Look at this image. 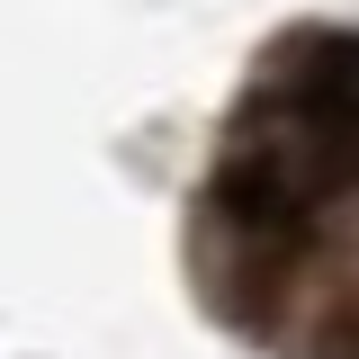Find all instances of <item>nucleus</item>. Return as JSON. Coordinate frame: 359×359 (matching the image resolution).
<instances>
[{
  "label": "nucleus",
  "mask_w": 359,
  "mask_h": 359,
  "mask_svg": "<svg viewBox=\"0 0 359 359\" xmlns=\"http://www.w3.org/2000/svg\"><path fill=\"white\" fill-rule=\"evenodd\" d=\"M287 108L306 117L314 144H332L341 162H359V45H323L314 72L287 81Z\"/></svg>",
  "instance_id": "1"
}]
</instances>
